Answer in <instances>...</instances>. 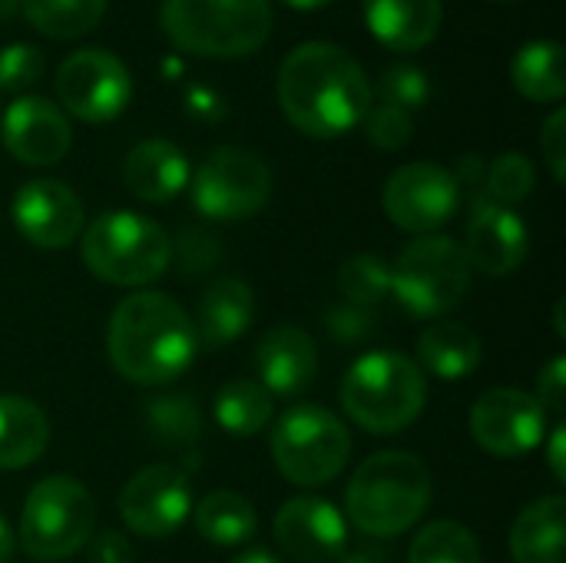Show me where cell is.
Instances as JSON below:
<instances>
[{
    "label": "cell",
    "instance_id": "obj_17",
    "mask_svg": "<svg viewBox=\"0 0 566 563\" xmlns=\"http://www.w3.org/2000/svg\"><path fill=\"white\" fill-rule=\"evenodd\" d=\"M3 149L23 166H56L70 149V119L46 96H17L0 119Z\"/></svg>",
    "mask_w": 566,
    "mask_h": 563
},
{
    "label": "cell",
    "instance_id": "obj_29",
    "mask_svg": "<svg viewBox=\"0 0 566 563\" xmlns=\"http://www.w3.org/2000/svg\"><path fill=\"white\" fill-rule=\"evenodd\" d=\"M106 13V0H23L27 23L50 40H76Z\"/></svg>",
    "mask_w": 566,
    "mask_h": 563
},
{
    "label": "cell",
    "instance_id": "obj_34",
    "mask_svg": "<svg viewBox=\"0 0 566 563\" xmlns=\"http://www.w3.org/2000/svg\"><path fill=\"white\" fill-rule=\"evenodd\" d=\"M378 96L381 103L388 106H398V110H415V106H424L428 96H431V80L421 66L415 63H391L381 70L378 76Z\"/></svg>",
    "mask_w": 566,
    "mask_h": 563
},
{
    "label": "cell",
    "instance_id": "obj_41",
    "mask_svg": "<svg viewBox=\"0 0 566 563\" xmlns=\"http://www.w3.org/2000/svg\"><path fill=\"white\" fill-rule=\"evenodd\" d=\"M90 563H136L133 544L116 531H99L90 538Z\"/></svg>",
    "mask_w": 566,
    "mask_h": 563
},
{
    "label": "cell",
    "instance_id": "obj_3",
    "mask_svg": "<svg viewBox=\"0 0 566 563\" xmlns=\"http://www.w3.org/2000/svg\"><path fill=\"white\" fill-rule=\"evenodd\" d=\"M431 471L408 451H378L365 458L348 481V521L371 538H398L415 528L431 504Z\"/></svg>",
    "mask_w": 566,
    "mask_h": 563
},
{
    "label": "cell",
    "instance_id": "obj_37",
    "mask_svg": "<svg viewBox=\"0 0 566 563\" xmlns=\"http://www.w3.org/2000/svg\"><path fill=\"white\" fill-rule=\"evenodd\" d=\"M172 252H176V262H179L182 275H202L219 262V242L206 229H186L176 239Z\"/></svg>",
    "mask_w": 566,
    "mask_h": 563
},
{
    "label": "cell",
    "instance_id": "obj_42",
    "mask_svg": "<svg viewBox=\"0 0 566 563\" xmlns=\"http://www.w3.org/2000/svg\"><path fill=\"white\" fill-rule=\"evenodd\" d=\"M564 425H557L554 428V435H551V448H547V461H551V471H554V481L557 484H566V465H564Z\"/></svg>",
    "mask_w": 566,
    "mask_h": 563
},
{
    "label": "cell",
    "instance_id": "obj_15",
    "mask_svg": "<svg viewBox=\"0 0 566 563\" xmlns=\"http://www.w3.org/2000/svg\"><path fill=\"white\" fill-rule=\"evenodd\" d=\"M17 232L36 249H66L83 232V202L60 179H30L10 202Z\"/></svg>",
    "mask_w": 566,
    "mask_h": 563
},
{
    "label": "cell",
    "instance_id": "obj_6",
    "mask_svg": "<svg viewBox=\"0 0 566 563\" xmlns=\"http://www.w3.org/2000/svg\"><path fill=\"white\" fill-rule=\"evenodd\" d=\"M163 30L209 60L249 56L269 43L272 0H163Z\"/></svg>",
    "mask_w": 566,
    "mask_h": 563
},
{
    "label": "cell",
    "instance_id": "obj_27",
    "mask_svg": "<svg viewBox=\"0 0 566 563\" xmlns=\"http://www.w3.org/2000/svg\"><path fill=\"white\" fill-rule=\"evenodd\" d=\"M192 524L209 544L239 548L255 534L259 518H255V508L249 498H242L235 491H212L192 508Z\"/></svg>",
    "mask_w": 566,
    "mask_h": 563
},
{
    "label": "cell",
    "instance_id": "obj_23",
    "mask_svg": "<svg viewBox=\"0 0 566 563\" xmlns=\"http://www.w3.org/2000/svg\"><path fill=\"white\" fill-rule=\"evenodd\" d=\"M517 563H566V501L560 494L527 504L511 528Z\"/></svg>",
    "mask_w": 566,
    "mask_h": 563
},
{
    "label": "cell",
    "instance_id": "obj_47",
    "mask_svg": "<svg viewBox=\"0 0 566 563\" xmlns=\"http://www.w3.org/2000/svg\"><path fill=\"white\" fill-rule=\"evenodd\" d=\"M20 3H23V0H0V20H3V17H10Z\"/></svg>",
    "mask_w": 566,
    "mask_h": 563
},
{
    "label": "cell",
    "instance_id": "obj_36",
    "mask_svg": "<svg viewBox=\"0 0 566 563\" xmlns=\"http://www.w3.org/2000/svg\"><path fill=\"white\" fill-rule=\"evenodd\" d=\"M43 73V53L30 43H13L0 50V90H27Z\"/></svg>",
    "mask_w": 566,
    "mask_h": 563
},
{
    "label": "cell",
    "instance_id": "obj_40",
    "mask_svg": "<svg viewBox=\"0 0 566 563\" xmlns=\"http://www.w3.org/2000/svg\"><path fill=\"white\" fill-rule=\"evenodd\" d=\"M537 405L544 411H554V415H564L566 408V362L557 355L541 375H537Z\"/></svg>",
    "mask_w": 566,
    "mask_h": 563
},
{
    "label": "cell",
    "instance_id": "obj_31",
    "mask_svg": "<svg viewBox=\"0 0 566 563\" xmlns=\"http://www.w3.org/2000/svg\"><path fill=\"white\" fill-rule=\"evenodd\" d=\"M338 292L345 295L348 305L371 312L391 292V265L378 256H368V252L352 256L338 269Z\"/></svg>",
    "mask_w": 566,
    "mask_h": 563
},
{
    "label": "cell",
    "instance_id": "obj_13",
    "mask_svg": "<svg viewBox=\"0 0 566 563\" xmlns=\"http://www.w3.org/2000/svg\"><path fill=\"white\" fill-rule=\"evenodd\" d=\"M192 514V488L176 465H149L136 471L119 491L123 524L149 541L176 534Z\"/></svg>",
    "mask_w": 566,
    "mask_h": 563
},
{
    "label": "cell",
    "instance_id": "obj_28",
    "mask_svg": "<svg viewBox=\"0 0 566 563\" xmlns=\"http://www.w3.org/2000/svg\"><path fill=\"white\" fill-rule=\"evenodd\" d=\"M212 415L222 431H229L235 438H252L262 428H269V421L275 415V402L255 378H235L216 392Z\"/></svg>",
    "mask_w": 566,
    "mask_h": 563
},
{
    "label": "cell",
    "instance_id": "obj_49",
    "mask_svg": "<svg viewBox=\"0 0 566 563\" xmlns=\"http://www.w3.org/2000/svg\"><path fill=\"white\" fill-rule=\"evenodd\" d=\"M497 3H514V0H497Z\"/></svg>",
    "mask_w": 566,
    "mask_h": 563
},
{
    "label": "cell",
    "instance_id": "obj_14",
    "mask_svg": "<svg viewBox=\"0 0 566 563\" xmlns=\"http://www.w3.org/2000/svg\"><path fill=\"white\" fill-rule=\"evenodd\" d=\"M471 435L494 458H524L547 438V411L521 388H491L471 408Z\"/></svg>",
    "mask_w": 566,
    "mask_h": 563
},
{
    "label": "cell",
    "instance_id": "obj_46",
    "mask_svg": "<svg viewBox=\"0 0 566 563\" xmlns=\"http://www.w3.org/2000/svg\"><path fill=\"white\" fill-rule=\"evenodd\" d=\"M282 3H289L292 10H318V7H328L332 0H282Z\"/></svg>",
    "mask_w": 566,
    "mask_h": 563
},
{
    "label": "cell",
    "instance_id": "obj_11",
    "mask_svg": "<svg viewBox=\"0 0 566 563\" xmlns=\"http://www.w3.org/2000/svg\"><path fill=\"white\" fill-rule=\"evenodd\" d=\"M133 96L126 63L106 50H76L56 70V106L83 123L116 119Z\"/></svg>",
    "mask_w": 566,
    "mask_h": 563
},
{
    "label": "cell",
    "instance_id": "obj_19",
    "mask_svg": "<svg viewBox=\"0 0 566 563\" xmlns=\"http://www.w3.org/2000/svg\"><path fill=\"white\" fill-rule=\"evenodd\" d=\"M255 382L272 398H298L318 375V345L298 325L269 329L255 348Z\"/></svg>",
    "mask_w": 566,
    "mask_h": 563
},
{
    "label": "cell",
    "instance_id": "obj_25",
    "mask_svg": "<svg viewBox=\"0 0 566 563\" xmlns=\"http://www.w3.org/2000/svg\"><path fill=\"white\" fill-rule=\"evenodd\" d=\"M481 338L458 322H434L418 338V358L428 375L441 382H464L481 368Z\"/></svg>",
    "mask_w": 566,
    "mask_h": 563
},
{
    "label": "cell",
    "instance_id": "obj_24",
    "mask_svg": "<svg viewBox=\"0 0 566 563\" xmlns=\"http://www.w3.org/2000/svg\"><path fill=\"white\" fill-rule=\"evenodd\" d=\"M50 421L43 408L23 395H0V471H20L43 458Z\"/></svg>",
    "mask_w": 566,
    "mask_h": 563
},
{
    "label": "cell",
    "instance_id": "obj_4",
    "mask_svg": "<svg viewBox=\"0 0 566 563\" xmlns=\"http://www.w3.org/2000/svg\"><path fill=\"white\" fill-rule=\"evenodd\" d=\"M428 378L418 362L401 352L361 355L342 382V408L371 435H398L421 415Z\"/></svg>",
    "mask_w": 566,
    "mask_h": 563
},
{
    "label": "cell",
    "instance_id": "obj_10",
    "mask_svg": "<svg viewBox=\"0 0 566 563\" xmlns=\"http://www.w3.org/2000/svg\"><path fill=\"white\" fill-rule=\"evenodd\" d=\"M189 186L192 206L206 219L239 222L265 209L272 196V173L262 156L239 146H219L199 163Z\"/></svg>",
    "mask_w": 566,
    "mask_h": 563
},
{
    "label": "cell",
    "instance_id": "obj_2",
    "mask_svg": "<svg viewBox=\"0 0 566 563\" xmlns=\"http://www.w3.org/2000/svg\"><path fill=\"white\" fill-rule=\"evenodd\" d=\"M199 352L189 312L163 292L126 295L106 329L109 365L133 385L159 388L176 382Z\"/></svg>",
    "mask_w": 566,
    "mask_h": 563
},
{
    "label": "cell",
    "instance_id": "obj_22",
    "mask_svg": "<svg viewBox=\"0 0 566 563\" xmlns=\"http://www.w3.org/2000/svg\"><path fill=\"white\" fill-rule=\"evenodd\" d=\"M361 7L375 40L401 53L428 46L444 17L441 0H361Z\"/></svg>",
    "mask_w": 566,
    "mask_h": 563
},
{
    "label": "cell",
    "instance_id": "obj_30",
    "mask_svg": "<svg viewBox=\"0 0 566 563\" xmlns=\"http://www.w3.org/2000/svg\"><path fill=\"white\" fill-rule=\"evenodd\" d=\"M408 563H481V544L464 524L434 521L415 534Z\"/></svg>",
    "mask_w": 566,
    "mask_h": 563
},
{
    "label": "cell",
    "instance_id": "obj_26",
    "mask_svg": "<svg viewBox=\"0 0 566 563\" xmlns=\"http://www.w3.org/2000/svg\"><path fill=\"white\" fill-rule=\"evenodd\" d=\"M511 83L531 103H560L566 96V53L560 40H531L511 60Z\"/></svg>",
    "mask_w": 566,
    "mask_h": 563
},
{
    "label": "cell",
    "instance_id": "obj_39",
    "mask_svg": "<svg viewBox=\"0 0 566 563\" xmlns=\"http://www.w3.org/2000/svg\"><path fill=\"white\" fill-rule=\"evenodd\" d=\"M325 325L335 338L342 342H361L371 329H375V315L368 309H358V305H335L328 309L325 315Z\"/></svg>",
    "mask_w": 566,
    "mask_h": 563
},
{
    "label": "cell",
    "instance_id": "obj_12",
    "mask_svg": "<svg viewBox=\"0 0 566 563\" xmlns=\"http://www.w3.org/2000/svg\"><path fill=\"white\" fill-rule=\"evenodd\" d=\"M388 219L415 236H434L461 209V183L451 169L418 159L391 173L381 192Z\"/></svg>",
    "mask_w": 566,
    "mask_h": 563
},
{
    "label": "cell",
    "instance_id": "obj_35",
    "mask_svg": "<svg viewBox=\"0 0 566 563\" xmlns=\"http://www.w3.org/2000/svg\"><path fill=\"white\" fill-rule=\"evenodd\" d=\"M361 123H365L368 143H371L375 149H385V153L405 149V146L411 143V136H415L411 116H408L405 110H398V106H388V103L371 106V110L365 113Z\"/></svg>",
    "mask_w": 566,
    "mask_h": 563
},
{
    "label": "cell",
    "instance_id": "obj_45",
    "mask_svg": "<svg viewBox=\"0 0 566 563\" xmlns=\"http://www.w3.org/2000/svg\"><path fill=\"white\" fill-rule=\"evenodd\" d=\"M229 563H282L275 554H269V551H245V554H239V557H232Z\"/></svg>",
    "mask_w": 566,
    "mask_h": 563
},
{
    "label": "cell",
    "instance_id": "obj_43",
    "mask_svg": "<svg viewBox=\"0 0 566 563\" xmlns=\"http://www.w3.org/2000/svg\"><path fill=\"white\" fill-rule=\"evenodd\" d=\"M13 551H17V534H13V528L7 524V518L0 514V563H10Z\"/></svg>",
    "mask_w": 566,
    "mask_h": 563
},
{
    "label": "cell",
    "instance_id": "obj_16",
    "mask_svg": "<svg viewBox=\"0 0 566 563\" xmlns=\"http://www.w3.org/2000/svg\"><path fill=\"white\" fill-rule=\"evenodd\" d=\"M275 544L298 563H335L348 548V524L332 501L292 498L275 514Z\"/></svg>",
    "mask_w": 566,
    "mask_h": 563
},
{
    "label": "cell",
    "instance_id": "obj_32",
    "mask_svg": "<svg viewBox=\"0 0 566 563\" xmlns=\"http://www.w3.org/2000/svg\"><path fill=\"white\" fill-rule=\"evenodd\" d=\"M149 431L166 445H189L202 435V415L192 395H159L146 405Z\"/></svg>",
    "mask_w": 566,
    "mask_h": 563
},
{
    "label": "cell",
    "instance_id": "obj_44",
    "mask_svg": "<svg viewBox=\"0 0 566 563\" xmlns=\"http://www.w3.org/2000/svg\"><path fill=\"white\" fill-rule=\"evenodd\" d=\"M338 563H385L381 554H375V551H345Z\"/></svg>",
    "mask_w": 566,
    "mask_h": 563
},
{
    "label": "cell",
    "instance_id": "obj_21",
    "mask_svg": "<svg viewBox=\"0 0 566 563\" xmlns=\"http://www.w3.org/2000/svg\"><path fill=\"white\" fill-rule=\"evenodd\" d=\"M252 315H255L252 289L235 275H222L202 292L192 329L202 348L219 352L245 335V329L252 325Z\"/></svg>",
    "mask_w": 566,
    "mask_h": 563
},
{
    "label": "cell",
    "instance_id": "obj_5",
    "mask_svg": "<svg viewBox=\"0 0 566 563\" xmlns=\"http://www.w3.org/2000/svg\"><path fill=\"white\" fill-rule=\"evenodd\" d=\"M80 256L99 282L143 289L169 269L172 242L153 219L129 209H109L83 226Z\"/></svg>",
    "mask_w": 566,
    "mask_h": 563
},
{
    "label": "cell",
    "instance_id": "obj_48",
    "mask_svg": "<svg viewBox=\"0 0 566 563\" xmlns=\"http://www.w3.org/2000/svg\"><path fill=\"white\" fill-rule=\"evenodd\" d=\"M554 319H557V322H554V325H557V335L564 338V335H566V329H564V302H557V312H554Z\"/></svg>",
    "mask_w": 566,
    "mask_h": 563
},
{
    "label": "cell",
    "instance_id": "obj_38",
    "mask_svg": "<svg viewBox=\"0 0 566 563\" xmlns=\"http://www.w3.org/2000/svg\"><path fill=\"white\" fill-rule=\"evenodd\" d=\"M541 153L557 186L566 179V110H554L541 129Z\"/></svg>",
    "mask_w": 566,
    "mask_h": 563
},
{
    "label": "cell",
    "instance_id": "obj_1",
    "mask_svg": "<svg viewBox=\"0 0 566 563\" xmlns=\"http://www.w3.org/2000/svg\"><path fill=\"white\" fill-rule=\"evenodd\" d=\"M279 106L285 119L315 139L355 129L371 110V83L361 63L335 43H302L279 70Z\"/></svg>",
    "mask_w": 566,
    "mask_h": 563
},
{
    "label": "cell",
    "instance_id": "obj_20",
    "mask_svg": "<svg viewBox=\"0 0 566 563\" xmlns=\"http://www.w3.org/2000/svg\"><path fill=\"white\" fill-rule=\"evenodd\" d=\"M192 179L189 159L186 153L169 143V139H146L136 143L123 163V183L126 189L153 206H163L169 199H176Z\"/></svg>",
    "mask_w": 566,
    "mask_h": 563
},
{
    "label": "cell",
    "instance_id": "obj_8",
    "mask_svg": "<svg viewBox=\"0 0 566 563\" xmlns=\"http://www.w3.org/2000/svg\"><path fill=\"white\" fill-rule=\"evenodd\" d=\"M352 455V435L338 415L318 405H295L272 431V465L289 484L322 488L335 481Z\"/></svg>",
    "mask_w": 566,
    "mask_h": 563
},
{
    "label": "cell",
    "instance_id": "obj_9",
    "mask_svg": "<svg viewBox=\"0 0 566 563\" xmlns=\"http://www.w3.org/2000/svg\"><path fill=\"white\" fill-rule=\"evenodd\" d=\"M471 275V262L458 239L438 232L418 236L391 265V292L411 315L431 319L451 312L468 295Z\"/></svg>",
    "mask_w": 566,
    "mask_h": 563
},
{
    "label": "cell",
    "instance_id": "obj_33",
    "mask_svg": "<svg viewBox=\"0 0 566 563\" xmlns=\"http://www.w3.org/2000/svg\"><path fill=\"white\" fill-rule=\"evenodd\" d=\"M534 179H537L534 163L524 153H504L484 173V186H488L491 199L507 209L524 202L534 192Z\"/></svg>",
    "mask_w": 566,
    "mask_h": 563
},
{
    "label": "cell",
    "instance_id": "obj_7",
    "mask_svg": "<svg viewBox=\"0 0 566 563\" xmlns=\"http://www.w3.org/2000/svg\"><path fill=\"white\" fill-rule=\"evenodd\" d=\"M96 528L93 494L70 475L36 481L20 511V548L33 561H63L80 554Z\"/></svg>",
    "mask_w": 566,
    "mask_h": 563
},
{
    "label": "cell",
    "instance_id": "obj_18",
    "mask_svg": "<svg viewBox=\"0 0 566 563\" xmlns=\"http://www.w3.org/2000/svg\"><path fill=\"white\" fill-rule=\"evenodd\" d=\"M531 249V236L524 219L497 202H478L474 216L468 222V242H464V256L471 262V272H484V275H511L524 265Z\"/></svg>",
    "mask_w": 566,
    "mask_h": 563
}]
</instances>
